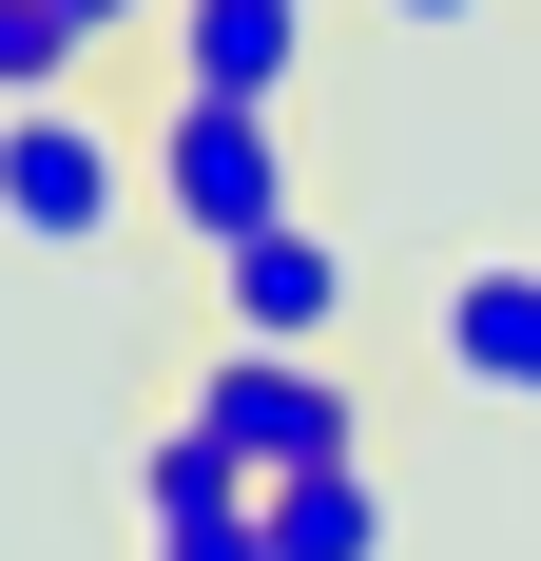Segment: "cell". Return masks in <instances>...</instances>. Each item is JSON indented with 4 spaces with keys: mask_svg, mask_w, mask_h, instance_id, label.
<instances>
[{
    "mask_svg": "<svg viewBox=\"0 0 541 561\" xmlns=\"http://www.w3.org/2000/svg\"><path fill=\"white\" fill-rule=\"evenodd\" d=\"M174 426H214L252 484H290V465H368V407H348V368H329V348H214Z\"/></svg>",
    "mask_w": 541,
    "mask_h": 561,
    "instance_id": "cell-1",
    "label": "cell"
},
{
    "mask_svg": "<svg viewBox=\"0 0 541 561\" xmlns=\"http://www.w3.org/2000/svg\"><path fill=\"white\" fill-rule=\"evenodd\" d=\"M136 194H156L194 252H232V232L290 214V116H270V98H174L156 156H136Z\"/></svg>",
    "mask_w": 541,
    "mask_h": 561,
    "instance_id": "cell-2",
    "label": "cell"
},
{
    "mask_svg": "<svg viewBox=\"0 0 541 561\" xmlns=\"http://www.w3.org/2000/svg\"><path fill=\"white\" fill-rule=\"evenodd\" d=\"M116 194H136V156H116L78 98H0V232H39V252H97Z\"/></svg>",
    "mask_w": 541,
    "mask_h": 561,
    "instance_id": "cell-3",
    "label": "cell"
},
{
    "mask_svg": "<svg viewBox=\"0 0 541 561\" xmlns=\"http://www.w3.org/2000/svg\"><path fill=\"white\" fill-rule=\"evenodd\" d=\"M348 330V252H329L310 214H270L214 252V348H329Z\"/></svg>",
    "mask_w": 541,
    "mask_h": 561,
    "instance_id": "cell-4",
    "label": "cell"
},
{
    "mask_svg": "<svg viewBox=\"0 0 541 561\" xmlns=\"http://www.w3.org/2000/svg\"><path fill=\"white\" fill-rule=\"evenodd\" d=\"M136 523H156V561H270L252 465H232L214 426H156V446H136Z\"/></svg>",
    "mask_w": 541,
    "mask_h": 561,
    "instance_id": "cell-5",
    "label": "cell"
},
{
    "mask_svg": "<svg viewBox=\"0 0 541 561\" xmlns=\"http://www.w3.org/2000/svg\"><path fill=\"white\" fill-rule=\"evenodd\" d=\"M426 348H445V388H484V407H541V252H484V272H445Z\"/></svg>",
    "mask_w": 541,
    "mask_h": 561,
    "instance_id": "cell-6",
    "label": "cell"
},
{
    "mask_svg": "<svg viewBox=\"0 0 541 561\" xmlns=\"http://www.w3.org/2000/svg\"><path fill=\"white\" fill-rule=\"evenodd\" d=\"M310 20H329V0H174V20H156V39H174V98H270V116H290Z\"/></svg>",
    "mask_w": 541,
    "mask_h": 561,
    "instance_id": "cell-7",
    "label": "cell"
},
{
    "mask_svg": "<svg viewBox=\"0 0 541 561\" xmlns=\"http://www.w3.org/2000/svg\"><path fill=\"white\" fill-rule=\"evenodd\" d=\"M270 561H387V484L368 465H290V484H252Z\"/></svg>",
    "mask_w": 541,
    "mask_h": 561,
    "instance_id": "cell-8",
    "label": "cell"
},
{
    "mask_svg": "<svg viewBox=\"0 0 541 561\" xmlns=\"http://www.w3.org/2000/svg\"><path fill=\"white\" fill-rule=\"evenodd\" d=\"M78 20H58V0H0V98H78Z\"/></svg>",
    "mask_w": 541,
    "mask_h": 561,
    "instance_id": "cell-9",
    "label": "cell"
},
{
    "mask_svg": "<svg viewBox=\"0 0 541 561\" xmlns=\"http://www.w3.org/2000/svg\"><path fill=\"white\" fill-rule=\"evenodd\" d=\"M58 20H78V39H136V20H174V0H58Z\"/></svg>",
    "mask_w": 541,
    "mask_h": 561,
    "instance_id": "cell-10",
    "label": "cell"
},
{
    "mask_svg": "<svg viewBox=\"0 0 541 561\" xmlns=\"http://www.w3.org/2000/svg\"><path fill=\"white\" fill-rule=\"evenodd\" d=\"M387 20H406V39H445V20H484V0H387Z\"/></svg>",
    "mask_w": 541,
    "mask_h": 561,
    "instance_id": "cell-11",
    "label": "cell"
}]
</instances>
